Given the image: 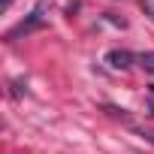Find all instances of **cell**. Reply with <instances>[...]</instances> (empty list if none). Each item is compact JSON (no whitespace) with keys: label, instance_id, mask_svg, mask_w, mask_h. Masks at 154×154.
<instances>
[{"label":"cell","instance_id":"5b68a950","mask_svg":"<svg viewBox=\"0 0 154 154\" xmlns=\"http://www.w3.org/2000/svg\"><path fill=\"white\" fill-rule=\"evenodd\" d=\"M151 94H154V88H151Z\"/></svg>","mask_w":154,"mask_h":154},{"label":"cell","instance_id":"3957f363","mask_svg":"<svg viewBox=\"0 0 154 154\" xmlns=\"http://www.w3.org/2000/svg\"><path fill=\"white\" fill-rule=\"evenodd\" d=\"M136 60H139V66H142L145 72H151V75H154V51H145V54H139Z\"/></svg>","mask_w":154,"mask_h":154},{"label":"cell","instance_id":"7a4b0ae2","mask_svg":"<svg viewBox=\"0 0 154 154\" xmlns=\"http://www.w3.org/2000/svg\"><path fill=\"white\" fill-rule=\"evenodd\" d=\"M133 60H136V57H133L127 48H112V51L106 54V63H109L112 69H130Z\"/></svg>","mask_w":154,"mask_h":154},{"label":"cell","instance_id":"6da1fadb","mask_svg":"<svg viewBox=\"0 0 154 154\" xmlns=\"http://www.w3.org/2000/svg\"><path fill=\"white\" fill-rule=\"evenodd\" d=\"M45 9H48V6H45L42 0H39V3H36V6L30 9V15H27V18H24L21 24H15V27H12L9 33H6V42H15L18 36H27V33L39 30V27L45 24Z\"/></svg>","mask_w":154,"mask_h":154},{"label":"cell","instance_id":"277c9868","mask_svg":"<svg viewBox=\"0 0 154 154\" xmlns=\"http://www.w3.org/2000/svg\"><path fill=\"white\" fill-rule=\"evenodd\" d=\"M9 3H12V0H0V9H9Z\"/></svg>","mask_w":154,"mask_h":154}]
</instances>
